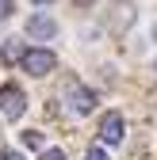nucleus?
I'll return each instance as SVG.
<instances>
[{
	"label": "nucleus",
	"instance_id": "obj_9",
	"mask_svg": "<svg viewBox=\"0 0 157 160\" xmlns=\"http://www.w3.org/2000/svg\"><path fill=\"white\" fill-rule=\"evenodd\" d=\"M38 160H65V152H62V149H46Z\"/></svg>",
	"mask_w": 157,
	"mask_h": 160
},
{
	"label": "nucleus",
	"instance_id": "obj_6",
	"mask_svg": "<svg viewBox=\"0 0 157 160\" xmlns=\"http://www.w3.org/2000/svg\"><path fill=\"white\" fill-rule=\"evenodd\" d=\"M23 53H27V46L19 42V38H8V42L0 46V61H4V65H15V61H23Z\"/></svg>",
	"mask_w": 157,
	"mask_h": 160
},
{
	"label": "nucleus",
	"instance_id": "obj_12",
	"mask_svg": "<svg viewBox=\"0 0 157 160\" xmlns=\"http://www.w3.org/2000/svg\"><path fill=\"white\" fill-rule=\"evenodd\" d=\"M77 4H81V8H88V4H96V0H77Z\"/></svg>",
	"mask_w": 157,
	"mask_h": 160
},
{
	"label": "nucleus",
	"instance_id": "obj_8",
	"mask_svg": "<svg viewBox=\"0 0 157 160\" xmlns=\"http://www.w3.org/2000/svg\"><path fill=\"white\" fill-rule=\"evenodd\" d=\"M84 160H107V152L96 145V149H88V152H84Z\"/></svg>",
	"mask_w": 157,
	"mask_h": 160
},
{
	"label": "nucleus",
	"instance_id": "obj_15",
	"mask_svg": "<svg viewBox=\"0 0 157 160\" xmlns=\"http://www.w3.org/2000/svg\"><path fill=\"white\" fill-rule=\"evenodd\" d=\"M153 69H157V65H153Z\"/></svg>",
	"mask_w": 157,
	"mask_h": 160
},
{
	"label": "nucleus",
	"instance_id": "obj_7",
	"mask_svg": "<svg viewBox=\"0 0 157 160\" xmlns=\"http://www.w3.org/2000/svg\"><path fill=\"white\" fill-rule=\"evenodd\" d=\"M23 145L27 149H42V133H38V130H27L23 133Z\"/></svg>",
	"mask_w": 157,
	"mask_h": 160
},
{
	"label": "nucleus",
	"instance_id": "obj_11",
	"mask_svg": "<svg viewBox=\"0 0 157 160\" xmlns=\"http://www.w3.org/2000/svg\"><path fill=\"white\" fill-rule=\"evenodd\" d=\"M0 160H23V156H19V152H12V149H8V152H0Z\"/></svg>",
	"mask_w": 157,
	"mask_h": 160
},
{
	"label": "nucleus",
	"instance_id": "obj_1",
	"mask_svg": "<svg viewBox=\"0 0 157 160\" xmlns=\"http://www.w3.org/2000/svg\"><path fill=\"white\" fill-rule=\"evenodd\" d=\"M0 111H4V118H23V111H27V95H23V88H15V84H4L0 88Z\"/></svg>",
	"mask_w": 157,
	"mask_h": 160
},
{
	"label": "nucleus",
	"instance_id": "obj_4",
	"mask_svg": "<svg viewBox=\"0 0 157 160\" xmlns=\"http://www.w3.org/2000/svg\"><path fill=\"white\" fill-rule=\"evenodd\" d=\"M123 133H127L123 114H119V111L104 114V122H100V141H104V145H119V141H123Z\"/></svg>",
	"mask_w": 157,
	"mask_h": 160
},
{
	"label": "nucleus",
	"instance_id": "obj_14",
	"mask_svg": "<svg viewBox=\"0 0 157 160\" xmlns=\"http://www.w3.org/2000/svg\"><path fill=\"white\" fill-rule=\"evenodd\" d=\"M153 38H157V27H153Z\"/></svg>",
	"mask_w": 157,
	"mask_h": 160
},
{
	"label": "nucleus",
	"instance_id": "obj_13",
	"mask_svg": "<svg viewBox=\"0 0 157 160\" xmlns=\"http://www.w3.org/2000/svg\"><path fill=\"white\" fill-rule=\"evenodd\" d=\"M35 4H50V0H35Z\"/></svg>",
	"mask_w": 157,
	"mask_h": 160
},
{
	"label": "nucleus",
	"instance_id": "obj_5",
	"mask_svg": "<svg viewBox=\"0 0 157 160\" xmlns=\"http://www.w3.org/2000/svg\"><path fill=\"white\" fill-rule=\"evenodd\" d=\"M27 34H31V38H38V42H50V38L57 34V23H54L50 15H42V12H35V15L27 19Z\"/></svg>",
	"mask_w": 157,
	"mask_h": 160
},
{
	"label": "nucleus",
	"instance_id": "obj_3",
	"mask_svg": "<svg viewBox=\"0 0 157 160\" xmlns=\"http://www.w3.org/2000/svg\"><path fill=\"white\" fill-rule=\"evenodd\" d=\"M65 103H69L73 114H88V111L96 107V92L84 88V84H69V88H65Z\"/></svg>",
	"mask_w": 157,
	"mask_h": 160
},
{
	"label": "nucleus",
	"instance_id": "obj_10",
	"mask_svg": "<svg viewBox=\"0 0 157 160\" xmlns=\"http://www.w3.org/2000/svg\"><path fill=\"white\" fill-rule=\"evenodd\" d=\"M12 15V0H0V19H8Z\"/></svg>",
	"mask_w": 157,
	"mask_h": 160
},
{
	"label": "nucleus",
	"instance_id": "obj_2",
	"mask_svg": "<svg viewBox=\"0 0 157 160\" xmlns=\"http://www.w3.org/2000/svg\"><path fill=\"white\" fill-rule=\"evenodd\" d=\"M19 65H23V72H31V76H46V72H54L57 57H54L50 50H27Z\"/></svg>",
	"mask_w": 157,
	"mask_h": 160
}]
</instances>
